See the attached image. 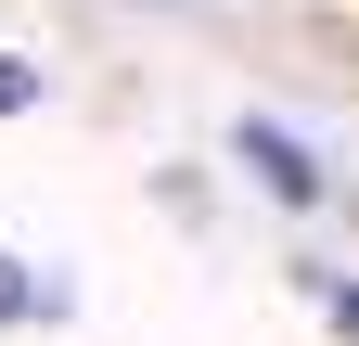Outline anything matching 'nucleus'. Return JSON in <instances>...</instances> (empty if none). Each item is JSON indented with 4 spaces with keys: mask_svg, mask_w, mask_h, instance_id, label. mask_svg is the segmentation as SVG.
<instances>
[{
    "mask_svg": "<svg viewBox=\"0 0 359 346\" xmlns=\"http://www.w3.org/2000/svg\"><path fill=\"white\" fill-rule=\"evenodd\" d=\"M231 154H244L257 180H269V205H321V154H308L295 128H269V116H244V128H231Z\"/></svg>",
    "mask_w": 359,
    "mask_h": 346,
    "instance_id": "1",
    "label": "nucleus"
},
{
    "mask_svg": "<svg viewBox=\"0 0 359 346\" xmlns=\"http://www.w3.org/2000/svg\"><path fill=\"white\" fill-rule=\"evenodd\" d=\"M0 321H65V295L39 282V270H13V256H0Z\"/></svg>",
    "mask_w": 359,
    "mask_h": 346,
    "instance_id": "2",
    "label": "nucleus"
},
{
    "mask_svg": "<svg viewBox=\"0 0 359 346\" xmlns=\"http://www.w3.org/2000/svg\"><path fill=\"white\" fill-rule=\"evenodd\" d=\"M39 103V64H0V116H26Z\"/></svg>",
    "mask_w": 359,
    "mask_h": 346,
    "instance_id": "3",
    "label": "nucleus"
},
{
    "mask_svg": "<svg viewBox=\"0 0 359 346\" xmlns=\"http://www.w3.org/2000/svg\"><path fill=\"white\" fill-rule=\"evenodd\" d=\"M308 295H334V333L359 346V282H308Z\"/></svg>",
    "mask_w": 359,
    "mask_h": 346,
    "instance_id": "4",
    "label": "nucleus"
}]
</instances>
